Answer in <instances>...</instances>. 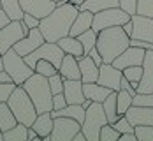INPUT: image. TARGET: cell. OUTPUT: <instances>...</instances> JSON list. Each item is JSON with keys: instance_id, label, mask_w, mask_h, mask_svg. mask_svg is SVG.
I'll return each mask as SVG.
<instances>
[{"instance_id": "1", "label": "cell", "mask_w": 153, "mask_h": 141, "mask_svg": "<svg viewBox=\"0 0 153 141\" xmlns=\"http://www.w3.org/2000/svg\"><path fill=\"white\" fill-rule=\"evenodd\" d=\"M77 13H79V7L72 5L71 2L56 5L46 18L41 19L39 28L42 32L44 39L49 41V43H56L62 37L69 35L71 27H72V23L76 19Z\"/></svg>"}, {"instance_id": "2", "label": "cell", "mask_w": 153, "mask_h": 141, "mask_svg": "<svg viewBox=\"0 0 153 141\" xmlns=\"http://www.w3.org/2000/svg\"><path fill=\"white\" fill-rule=\"evenodd\" d=\"M130 46V37L125 34L123 27H109L97 34V49L102 55L106 63H113V60Z\"/></svg>"}, {"instance_id": "3", "label": "cell", "mask_w": 153, "mask_h": 141, "mask_svg": "<svg viewBox=\"0 0 153 141\" xmlns=\"http://www.w3.org/2000/svg\"><path fill=\"white\" fill-rule=\"evenodd\" d=\"M21 87L30 95L37 113L53 111V92L49 88V81H48L46 76H42L39 72H33Z\"/></svg>"}, {"instance_id": "4", "label": "cell", "mask_w": 153, "mask_h": 141, "mask_svg": "<svg viewBox=\"0 0 153 141\" xmlns=\"http://www.w3.org/2000/svg\"><path fill=\"white\" fill-rule=\"evenodd\" d=\"M7 104L13 110L16 120L19 124H25L27 127H30L33 124V120L37 118V115H39L37 110H35V106H33V102H32L30 95L27 94V90L21 85H16L13 94L9 95V99H7Z\"/></svg>"}, {"instance_id": "5", "label": "cell", "mask_w": 153, "mask_h": 141, "mask_svg": "<svg viewBox=\"0 0 153 141\" xmlns=\"http://www.w3.org/2000/svg\"><path fill=\"white\" fill-rule=\"evenodd\" d=\"M109 124L106 116V111L102 108V102H92L90 108H86L85 120L81 124V131L85 132L88 141H99L100 138V129Z\"/></svg>"}, {"instance_id": "6", "label": "cell", "mask_w": 153, "mask_h": 141, "mask_svg": "<svg viewBox=\"0 0 153 141\" xmlns=\"http://www.w3.org/2000/svg\"><path fill=\"white\" fill-rule=\"evenodd\" d=\"M2 62H4V69L11 74V78L16 85H23L35 72L14 48H11L9 51H5L2 55Z\"/></svg>"}, {"instance_id": "7", "label": "cell", "mask_w": 153, "mask_h": 141, "mask_svg": "<svg viewBox=\"0 0 153 141\" xmlns=\"http://www.w3.org/2000/svg\"><path fill=\"white\" fill-rule=\"evenodd\" d=\"M132 16L128 13H125L122 7H109V9H104V11H99L93 14V23H92V28L97 34L104 28H109V27H122L123 23H127Z\"/></svg>"}, {"instance_id": "8", "label": "cell", "mask_w": 153, "mask_h": 141, "mask_svg": "<svg viewBox=\"0 0 153 141\" xmlns=\"http://www.w3.org/2000/svg\"><path fill=\"white\" fill-rule=\"evenodd\" d=\"M63 55H65V53H63V49L58 46V43L44 41L37 49H33L30 55H27V57H23V58H25V62L28 63L32 69L35 67L37 60H41V58H42V60H49L55 67H60L62 60H63Z\"/></svg>"}, {"instance_id": "9", "label": "cell", "mask_w": 153, "mask_h": 141, "mask_svg": "<svg viewBox=\"0 0 153 141\" xmlns=\"http://www.w3.org/2000/svg\"><path fill=\"white\" fill-rule=\"evenodd\" d=\"M30 32V28L21 21H9L2 30H0V53L4 55L5 51H9L11 48H14L18 41H21L27 34Z\"/></svg>"}, {"instance_id": "10", "label": "cell", "mask_w": 153, "mask_h": 141, "mask_svg": "<svg viewBox=\"0 0 153 141\" xmlns=\"http://www.w3.org/2000/svg\"><path fill=\"white\" fill-rule=\"evenodd\" d=\"M79 131H81V124L77 120L69 116H56L49 138L51 141H72Z\"/></svg>"}, {"instance_id": "11", "label": "cell", "mask_w": 153, "mask_h": 141, "mask_svg": "<svg viewBox=\"0 0 153 141\" xmlns=\"http://www.w3.org/2000/svg\"><path fill=\"white\" fill-rule=\"evenodd\" d=\"M122 76H123L122 69L114 67L113 63L104 62L99 67V79H97V83H100V85H104L107 88L118 92V90L122 88V85H120V83H122Z\"/></svg>"}, {"instance_id": "12", "label": "cell", "mask_w": 153, "mask_h": 141, "mask_svg": "<svg viewBox=\"0 0 153 141\" xmlns=\"http://www.w3.org/2000/svg\"><path fill=\"white\" fill-rule=\"evenodd\" d=\"M130 39H141L153 43V18L143 14H132V35Z\"/></svg>"}, {"instance_id": "13", "label": "cell", "mask_w": 153, "mask_h": 141, "mask_svg": "<svg viewBox=\"0 0 153 141\" xmlns=\"http://www.w3.org/2000/svg\"><path fill=\"white\" fill-rule=\"evenodd\" d=\"M46 39H44V35H42V32L39 27H35V28H30V32L21 39V41H18L14 44V49L21 55V57H27V55H30L33 49H37V48L41 46L42 43H44Z\"/></svg>"}, {"instance_id": "14", "label": "cell", "mask_w": 153, "mask_h": 141, "mask_svg": "<svg viewBox=\"0 0 153 141\" xmlns=\"http://www.w3.org/2000/svg\"><path fill=\"white\" fill-rule=\"evenodd\" d=\"M144 53L146 49L137 46H128L125 51H122L114 60H113V65L118 67V69H125V67H132V65H143V60H144Z\"/></svg>"}, {"instance_id": "15", "label": "cell", "mask_w": 153, "mask_h": 141, "mask_svg": "<svg viewBox=\"0 0 153 141\" xmlns=\"http://www.w3.org/2000/svg\"><path fill=\"white\" fill-rule=\"evenodd\" d=\"M19 5L23 13L33 14L35 18L42 19L56 7V2L55 0H19Z\"/></svg>"}, {"instance_id": "16", "label": "cell", "mask_w": 153, "mask_h": 141, "mask_svg": "<svg viewBox=\"0 0 153 141\" xmlns=\"http://www.w3.org/2000/svg\"><path fill=\"white\" fill-rule=\"evenodd\" d=\"M153 92V49H146L143 60V78L139 81L137 94H152Z\"/></svg>"}, {"instance_id": "17", "label": "cell", "mask_w": 153, "mask_h": 141, "mask_svg": "<svg viewBox=\"0 0 153 141\" xmlns=\"http://www.w3.org/2000/svg\"><path fill=\"white\" fill-rule=\"evenodd\" d=\"M127 120L132 124V125H153V108L150 106H137V104H132L127 113H125Z\"/></svg>"}, {"instance_id": "18", "label": "cell", "mask_w": 153, "mask_h": 141, "mask_svg": "<svg viewBox=\"0 0 153 141\" xmlns=\"http://www.w3.org/2000/svg\"><path fill=\"white\" fill-rule=\"evenodd\" d=\"M63 95L67 99V104H83L86 99L83 92V81L81 79H65L63 81Z\"/></svg>"}, {"instance_id": "19", "label": "cell", "mask_w": 153, "mask_h": 141, "mask_svg": "<svg viewBox=\"0 0 153 141\" xmlns=\"http://www.w3.org/2000/svg\"><path fill=\"white\" fill-rule=\"evenodd\" d=\"M53 122H55V118H53L51 111H46V113H39L30 127L44 141H51L49 136H51V131H53Z\"/></svg>"}, {"instance_id": "20", "label": "cell", "mask_w": 153, "mask_h": 141, "mask_svg": "<svg viewBox=\"0 0 153 141\" xmlns=\"http://www.w3.org/2000/svg\"><path fill=\"white\" fill-rule=\"evenodd\" d=\"M79 71H81V81L83 83H92L99 79V65L93 62V58L90 55L81 57L79 60Z\"/></svg>"}, {"instance_id": "21", "label": "cell", "mask_w": 153, "mask_h": 141, "mask_svg": "<svg viewBox=\"0 0 153 141\" xmlns=\"http://www.w3.org/2000/svg\"><path fill=\"white\" fill-rule=\"evenodd\" d=\"M83 92H85V97L93 101V102H104V99L114 90L107 88L97 81H92V83H83Z\"/></svg>"}, {"instance_id": "22", "label": "cell", "mask_w": 153, "mask_h": 141, "mask_svg": "<svg viewBox=\"0 0 153 141\" xmlns=\"http://www.w3.org/2000/svg\"><path fill=\"white\" fill-rule=\"evenodd\" d=\"M58 72L65 79H81V71H79L77 58L72 57V55H67V53L63 55V60L58 67Z\"/></svg>"}, {"instance_id": "23", "label": "cell", "mask_w": 153, "mask_h": 141, "mask_svg": "<svg viewBox=\"0 0 153 141\" xmlns=\"http://www.w3.org/2000/svg\"><path fill=\"white\" fill-rule=\"evenodd\" d=\"M92 23H93V13H92V11L79 9L76 19H74V23H72V27H71L69 35L77 37L79 34H83V32H86L88 28H92Z\"/></svg>"}, {"instance_id": "24", "label": "cell", "mask_w": 153, "mask_h": 141, "mask_svg": "<svg viewBox=\"0 0 153 141\" xmlns=\"http://www.w3.org/2000/svg\"><path fill=\"white\" fill-rule=\"evenodd\" d=\"M56 43H58V46L63 49V53L76 57L77 60H79L81 57H85L83 44H81V41H79L77 37H74V35H65V37H62L60 41H56Z\"/></svg>"}, {"instance_id": "25", "label": "cell", "mask_w": 153, "mask_h": 141, "mask_svg": "<svg viewBox=\"0 0 153 141\" xmlns=\"http://www.w3.org/2000/svg\"><path fill=\"white\" fill-rule=\"evenodd\" d=\"M16 124H18V120H16L13 110L9 108L7 101H5V102H0V129L5 132V131L13 129Z\"/></svg>"}, {"instance_id": "26", "label": "cell", "mask_w": 153, "mask_h": 141, "mask_svg": "<svg viewBox=\"0 0 153 141\" xmlns=\"http://www.w3.org/2000/svg\"><path fill=\"white\" fill-rule=\"evenodd\" d=\"M0 5H2V11L11 18V21H18V19H23V9L19 5V0H0Z\"/></svg>"}, {"instance_id": "27", "label": "cell", "mask_w": 153, "mask_h": 141, "mask_svg": "<svg viewBox=\"0 0 153 141\" xmlns=\"http://www.w3.org/2000/svg\"><path fill=\"white\" fill-rule=\"evenodd\" d=\"M118 5H120V0H85L79 9L92 11L95 14L99 11H104V9H109V7H118Z\"/></svg>"}, {"instance_id": "28", "label": "cell", "mask_w": 153, "mask_h": 141, "mask_svg": "<svg viewBox=\"0 0 153 141\" xmlns=\"http://www.w3.org/2000/svg\"><path fill=\"white\" fill-rule=\"evenodd\" d=\"M4 141H28V127L18 122L13 129L4 132Z\"/></svg>"}, {"instance_id": "29", "label": "cell", "mask_w": 153, "mask_h": 141, "mask_svg": "<svg viewBox=\"0 0 153 141\" xmlns=\"http://www.w3.org/2000/svg\"><path fill=\"white\" fill-rule=\"evenodd\" d=\"M102 108L106 111V116H107V122H109V124H114V122L120 118L118 110H116V92H111V94L104 99Z\"/></svg>"}, {"instance_id": "30", "label": "cell", "mask_w": 153, "mask_h": 141, "mask_svg": "<svg viewBox=\"0 0 153 141\" xmlns=\"http://www.w3.org/2000/svg\"><path fill=\"white\" fill-rule=\"evenodd\" d=\"M132 99H134V95L130 94V92H127V90H123V88H120L116 92V110H118L120 116L125 115L127 110L132 106Z\"/></svg>"}, {"instance_id": "31", "label": "cell", "mask_w": 153, "mask_h": 141, "mask_svg": "<svg viewBox=\"0 0 153 141\" xmlns=\"http://www.w3.org/2000/svg\"><path fill=\"white\" fill-rule=\"evenodd\" d=\"M77 39H79V41H81V44H83L85 55H88V53H90V49L97 46V32L93 30V28H88L86 32L79 34V35H77Z\"/></svg>"}, {"instance_id": "32", "label": "cell", "mask_w": 153, "mask_h": 141, "mask_svg": "<svg viewBox=\"0 0 153 141\" xmlns=\"http://www.w3.org/2000/svg\"><path fill=\"white\" fill-rule=\"evenodd\" d=\"M33 71L39 72V74H42V76H46V78H49V76H53L55 72H58V67H55L49 60H42V58H41V60H37Z\"/></svg>"}, {"instance_id": "33", "label": "cell", "mask_w": 153, "mask_h": 141, "mask_svg": "<svg viewBox=\"0 0 153 141\" xmlns=\"http://www.w3.org/2000/svg\"><path fill=\"white\" fill-rule=\"evenodd\" d=\"M99 141H120V132L113 127V124H106L100 129V138Z\"/></svg>"}, {"instance_id": "34", "label": "cell", "mask_w": 153, "mask_h": 141, "mask_svg": "<svg viewBox=\"0 0 153 141\" xmlns=\"http://www.w3.org/2000/svg\"><path fill=\"white\" fill-rule=\"evenodd\" d=\"M123 76L128 79L130 83H139L143 78V65H132L123 69Z\"/></svg>"}, {"instance_id": "35", "label": "cell", "mask_w": 153, "mask_h": 141, "mask_svg": "<svg viewBox=\"0 0 153 141\" xmlns=\"http://www.w3.org/2000/svg\"><path fill=\"white\" fill-rule=\"evenodd\" d=\"M134 134L137 141H153V125H136Z\"/></svg>"}, {"instance_id": "36", "label": "cell", "mask_w": 153, "mask_h": 141, "mask_svg": "<svg viewBox=\"0 0 153 141\" xmlns=\"http://www.w3.org/2000/svg\"><path fill=\"white\" fill-rule=\"evenodd\" d=\"M48 81H49V88H51L53 95L63 92V81H65V78L62 76L60 72H55L53 76H49V78H48Z\"/></svg>"}, {"instance_id": "37", "label": "cell", "mask_w": 153, "mask_h": 141, "mask_svg": "<svg viewBox=\"0 0 153 141\" xmlns=\"http://www.w3.org/2000/svg\"><path fill=\"white\" fill-rule=\"evenodd\" d=\"M113 127H114L120 134H125V132H134V125L127 120V116H125V115H122V116L113 124Z\"/></svg>"}, {"instance_id": "38", "label": "cell", "mask_w": 153, "mask_h": 141, "mask_svg": "<svg viewBox=\"0 0 153 141\" xmlns=\"http://www.w3.org/2000/svg\"><path fill=\"white\" fill-rule=\"evenodd\" d=\"M137 14L153 18V0H137Z\"/></svg>"}, {"instance_id": "39", "label": "cell", "mask_w": 153, "mask_h": 141, "mask_svg": "<svg viewBox=\"0 0 153 141\" xmlns=\"http://www.w3.org/2000/svg\"><path fill=\"white\" fill-rule=\"evenodd\" d=\"M132 104H137V106H150L153 108V92L152 94H136L132 99Z\"/></svg>"}, {"instance_id": "40", "label": "cell", "mask_w": 153, "mask_h": 141, "mask_svg": "<svg viewBox=\"0 0 153 141\" xmlns=\"http://www.w3.org/2000/svg\"><path fill=\"white\" fill-rule=\"evenodd\" d=\"M16 88V83H0V102H5Z\"/></svg>"}, {"instance_id": "41", "label": "cell", "mask_w": 153, "mask_h": 141, "mask_svg": "<svg viewBox=\"0 0 153 141\" xmlns=\"http://www.w3.org/2000/svg\"><path fill=\"white\" fill-rule=\"evenodd\" d=\"M120 7L132 16L137 13V0H120Z\"/></svg>"}, {"instance_id": "42", "label": "cell", "mask_w": 153, "mask_h": 141, "mask_svg": "<svg viewBox=\"0 0 153 141\" xmlns=\"http://www.w3.org/2000/svg\"><path fill=\"white\" fill-rule=\"evenodd\" d=\"M21 21H23L28 28H35V27H39V25H41V19H39V18H35L33 14H28V13H25V14H23V19H21Z\"/></svg>"}, {"instance_id": "43", "label": "cell", "mask_w": 153, "mask_h": 141, "mask_svg": "<svg viewBox=\"0 0 153 141\" xmlns=\"http://www.w3.org/2000/svg\"><path fill=\"white\" fill-rule=\"evenodd\" d=\"M65 106H67V99H65L63 92L53 95V110H62V108H65Z\"/></svg>"}, {"instance_id": "44", "label": "cell", "mask_w": 153, "mask_h": 141, "mask_svg": "<svg viewBox=\"0 0 153 141\" xmlns=\"http://www.w3.org/2000/svg\"><path fill=\"white\" fill-rule=\"evenodd\" d=\"M88 55H90V57H92V58H93V62L97 63V65H99V67H100V65H102V63H104V60H102V55H100V51H99V49H97V46H95V48H92V49H90V53H88Z\"/></svg>"}, {"instance_id": "45", "label": "cell", "mask_w": 153, "mask_h": 141, "mask_svg": "<svg viewBox=\"0 0 153 141\" xmlns=\"http://www.w3.org/2000/svg\"><path fill=\"white\" fill-rule=\"evenodd\" d=\"M120 85H122V88H123V90H127V92H130L132 95H136V94H137V90H136V88L132 87V83H130L128 79L125 78V76H122V83H120Z\"/></svg>"}, {"instance_id": "46", "label": "cell", "mask_w": 153, "mask_h": 141, "mask_svg": "<svg viewBox=\"0 0 153 141\" xmlns=\"http://www.w3.org/2000/svg\"><path fill=\"white\" fill-rule=\"evenodd\" d=\"M0 83H14L13 78H11V74H9L5 69H2V71H0Z\"/></svg>"}, {"instance_id": "47", "label": "cell", "mask_w": 153, "mask_h": 141, "mask_svg": "<svg viewBox=\"0 0 153 141\" xmlns=\"http://www.w3.org/2000/svg\"><path fill=\"white\" fill-rule=\"evenodd\" d=\"M9 21H11V18L5 14V13H4L2 9H0V30H2V28H4V27H5V25L9 23Z\"/></svg>"}, {"instance_id": "48", "label": "cell", "mask_w": 153, "mask_h": 141, "mask_svg": "<svg viewBox=\"0 0 153 141\" xmlns=\"http://www.w3.org/2000/svg\"><path fill=\"white\" fill-rule=\"evenodd\" d=\"M120 141H137V138L134 132H125V134H120Z\"/></svg>"}, {"instance_id": "49", "label": "cell", "mask_w": 153, "mask_h": 141, "mask_svg": "<svg viewBox=\"0 0 153 141\" xmlns=\"http://www.w3.org/2000/svg\"><path fill=\"white\" fill-rule=\"evenodd\" d=\"M122 27H123V30H125V34H127V35L130 37V35H132V18H130V19H128L127 23H123Z\"/></svg>"}, {"instance_id": "50", "label": "cell", "mask_w": 153, "mask_h": 141, "mask_svg": "<svg viewBox=\"0 0 153 141\" xmlns=\"http://www.w3.org/2000/svg\"><path fill=\"white\" fill-rule=\"evenodd\" d=\"M33 140L39 141V140H42V138H41V136H39V134L32 129V127H28V141H33Z\"/></svg>"}, {"instance_id": "51", "label": "cell", "mask_w": 153, "mask_h": 141, "mask_svg": "<svg viewBox=\"0 0 153 141\" xmlns=\"http://www.w3.org/2000/svg\"><path fill=\"white\" fill-rule=\"evenodd\" d=\"M72 141H88V140H86L85 132H83V131H79V132H77L76 136H74V140H72Z\"/></svg>"}, {"instance_id": "52", "label": "cell", "mask_w": 153, "mask_h": 141, "mask_svg": "<svg viewBox=\"0 0 153 141\" xmlns=\"http://www.w3.org/2000/svg\"><path fill=\"white\" fill-rule=\"evenodd\" d=\"M69 2H71V4H72V5H76V7H81V5H83V2H85V0H69Z\"/></svg>"}, {"instance_id": "53", "label": "cell", "mask_w": 153, "mask_h": 141, "mask_svg": "<svg viewBox=\"0 0 153 141\" xmlns=\"http://www.w3.org/2000/svg\"><path fill=\"white\" fill-rule=\"evenodd\" d=\"M92 102H93V101H90V99H85V101H83V108H85V110H86V108H90V106H92Z\"/></svg>"}, {"instance_id": "54", "label": "cell", "mask_w": 153, "mask_h": 141, "mask_svg": "<svg viewBox=\"0 0 153 141\" xmlns=\"http://www.w3.org/2000/svg\"><path fill=\"white\" fill-rule=\"evenodd\" d=\"M56 2V5H62V4H65V2H69V0H55Z\"/></svg>"}, {"instance_id": "55", "label": "cell", "mask_w": 153, "mask_h": 141, "mask_svg": "<svg viewBox=\"0 0 153 141\" xmlns=\"http://www.w3.org/2000/svg\"><path fill=\"white\" fill-rule=\"evenodd\" d=\"M0 141H4V131L0 129Z\"/></svg>"}, {"instance_id": "56", "label": "cell", "mask_w": 153, "mask_h": 141, "mask_svg": "<svg viewBox=\"0 0 153 141\" xmlns=\"http://www.w3.org/2000/svg\"><path fill=\"white\" fill-rule=\"evenodd\" d=\"M4 69V62H2V58H0V71Z\"/></svg>"}, {"instance_id": "57", "label": "cell", "mask_w": 153, "mask_h": 141, "mask_svg": "<svg viewBox=\"0 0 153 141\" xmlns=\"http://www.w3.org/2000/svg\"><path fill=\"white\" fill-rule=\"evenodd\" d=\"M0 58H2V53H0Z\"/></svg>"}, {"instance_id": "58", "label": "cell", "mask_w": 153, "mask_h": 141, "mask_svg": "<svg viewBox=\"0 0 153 141\" xmlns=\"http://www.w3.org/2000/svg\"><path fill=\"white\" fill-rule=\"evenodd\" d=\"M0 9H2V5H0Z\"/></svg>"}]
</instances>
